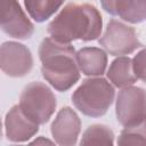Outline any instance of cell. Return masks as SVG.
I'll return each instance as SVG.
<instances>
[{
  "mask_svg": "<svg viewBox=\"0 0 146 146\" xmlns=\"http://www.w3.org/2000/svg\"><path fill=\"white\" fill-rule=\"evenodd\" d=\"M18 105L32 121L44 124L52 116L57 100L55 94L46 83L34 81L23 89Z\"/></svg>",
  "mask_w": 146,
  "mask_h": 146,
  "instance_id": "4",
  "label": "cell"
},
{
  "mask_svg": "<svg viewBox=\"0 0 146 146\" xmlns=\"http://www.w3.org/2000/svg\"><path fill=\"white\" fill-rule=\"evenodd\" d=\"M115 90L102 76H94L82 81L72 94V103L83 115L90 117L103 116L113 104Z\"/></svg>",
  "mask_w": 146,
  "mask_h": 146,
  "instance_id": "3",
  "label": "cell"
},
{
  "mask_svg": "<svg viewBox=\"0 0 146 146\" xmlns=\"http://www.w3.org/2000/svg\"><path fill=\"white\" fill-rule=\"evenodd\" d=\"M132 67L137 79L146 83V48L135 55L132 58Z\"/></svg>",
  "mask_w": 146,
  "mask_h": 146,
  "instance_id": "17",
  "label": "cell"
},
{
  "mask_svg": "<svg viewBox=\"0 0 146 146\" xmlns=\"http://www.w3.org/2000/svg\"><path fill=\"white\" fill-rule=\"evenodd\" d=\"M39 58L43 79L57 91H67L79 81L81 71L71 43L44 38L39 47Z\"/></svg>",
  "mask_w": 146,
  "mask_h": 146,
  "instance_id": "2",
  "label": "cell"
},
{
  "mask_svg": "<svg viewBox=\"0 0 146 146\" xmlns=\"http://www.w3.org/2000/svg\"><path fill=\"white\" fill-rule=\"evenodd\" d=\"M31 144H36V145H38V144H54V143H52L51 140H49V139H46L44 137H42V136H41V137H39L38 139L33 140Z\"/></svg>",
  "mask_w": 146,
  "mask_h": 146,
  "instance_id": "18",
  "label": "cell"
},
{
  "mask_svg": "<svg viewBox=\"0 0 146 146\" xmlns=\"http://www.w3.org/2000/svg\"><path fill=\"white\" fill-rule=\"evenodd\" d=\"M106 74L113 86L121 89L132 86L138 80L133 72L132 59L127 56H119L115 58L111 63Z\"/></svg>",
  "mask_w": 146,
  "mask_h": 146,
  "instance_id": "13",
  "label": "cell"
},
{
  "mask_svg": "<svg viewBox=\"0 0 146 146\" xmlns=\"http://www.w3.org/2000/svg\"><path fill=\"white\" fill-rule=\"evenodd\" d=\"M114 132L105 124H92L89 125L81 138L80 145H106L112 146L114 144Z\"/></svg>",
  "mask_w": 146,
  "mask_h": 146,
  "instance_id": "15",
  "label": "cell"
},
{
  "mask_svg": "<svg viewBox=\"0 0 146 146\" xmlns=\"http://www.w3.org/2000/svg\"><path fill=\"white\" fill-rule=\"evenodd\" d=\"M117 145H146V117L129 127H124L117 138Z\"/></svg>",
  "mask_w": 146,
  "mask_h": 146,
  "instance_id": "16",
  "label": "cell"
},
{
  "mask_svg": "<svg viewBox=\"0 0 146 146\" xmlns=\"http://www.w3.org/2000/svg\"><path fill=\"white\" fill-rule=\"evenodd\" d=\"M103 19L98 9L89 3H68L49 23V35L65 43L74 40L92 41L100 36Z\"/></svg>",
  "mask_w": 146,
  "mask_h": 146,
  "instance_id": "1",
  "label": "cell"
},
{
  "mask_svg": "<svg viewBox=\"0 0 146 146\" xmlns=\"http://www.w3.org/2000/svg\"><path fill=\"white\" fill-rule=\"evenodd\" d=\"M39 125L22 111L19 105H14L5 117V132L8 140L13 143H24L30 140L38 131Z\"/></svg>",
  "mask_w": 146,
  "mask_h": 146,
  "instance_id": "10",
  "label": "cell"
},
{
  "mask_svg": "<svg viewBox=\"0 0 146 146\" xmlns=\"http://www.w3.org/2000/svg\"><path fill=\"white\" fill-rule=\"evenodd\" d=\"M80 71L88 76H102L107 66L106 52L97 47H83L76 51Z\"/></svg>",
  "mask_w": 146,
  "mask_h": 146,
  "instance_id": "12",
  "label": "cell"
},
{
  "mask_svg": "<svg viewBox=\"0 0 146 146\" xmlns=\"http://www.w3.org/2000/svg\"><path fill=\"white\" fill-rule=\"evenodd\" d=\"M0 66L8 76L22 78L27 75L33 67L31 50L16 41L3 42L0 48Z\"/></svg>",
  "mask_w": 146,
  "mask_h": 146,
  "instance_id": "7",
  "label": "cell"
},
{
  "mask_svg": "<svg viewBox=\"0 0 146 146\" xmlns=\"http://www.w3.org/2000/svg\"><path fill=\"white\" fill-rule=\"evenodd\" d=\"M1 30L18 40H27L32 36L34 25L27 18L18 0H2Z\"/></svg>",
  "mask_w": 146,
  "mask_h": 146,
  "instance_id": "8",
  "label": "cell"
},
{
  "mask_svg": "<svg viewBox=\"0 0 146 146\" xmlns=\"http://www.w3.org/2000/svg\"><path fill=\"white\" fill-rule=\"evenodd\" d=\"M103 9L124 22L138 24L146 21V0H100Z\"/></svg>",
  "mask_w": 146,
  "mask_h": 146,
  "instance_id": "11",
  "label": "cell"
},
{
  "mask_svg": "<svg viewBox=\"0 0 146 146\" xmlns=\"http://www.w3.org/2000/svg\"><path fill=\"white\" fill-rule=\"evenodd\" d=\"M65 0H24L25 8L35 22L42 23L50 18Z\"/></svg>",
  "mask_w": 146,
  "mask_h": 146,
  "instance_id": "14",
  "label": "cell"
},
{
  "mask_svg": "<svg viewBox=\"0 0 146 146\" xmlns=\"http://www.w3.org/2000/svg\"><path fill=\"white\" fill-rule=\"evenodd\" d=\"M50 131L56 144L60 146H74L81 131L79 115L68 106L60 108L51 123Z\"/></svg>",
  "mask_w": 146,
  "mask_h": 146,
  "instance_id": "9",
  "label": "cell"
},
{
  "mask_svg": "<svg viewBox=\"0 0 146 146\" xmlns=\"http://www.w3.org/2000/svg\"><path fill=\"white\" fill-rule=\"evenodd\" d=\"M115 114L117 122L123 127L138 123L146 117V90L129 86L122 88L116 97Z\"/></svg>",
  "mask_w": 146,
  "mask_h": 146,
  "instance_id": "6",
  "label": "cell"
},
{
  "mask_svg": "<svg viewBox=\"0 0 146 146\" xmlns=\"http://www.w3.org/2000/svg\"><path fill=\"white\" fill-rule=\"evenodd\" d=\"M98 42L113 56L129 55L143 47L135 29L116 19H111L108 22L106 30Z\"/></svg>",
  "mask_w": 146,
  "mask_h": 146,
  "instance_id": "5",
  "label": "cell"
}]
</instances>
